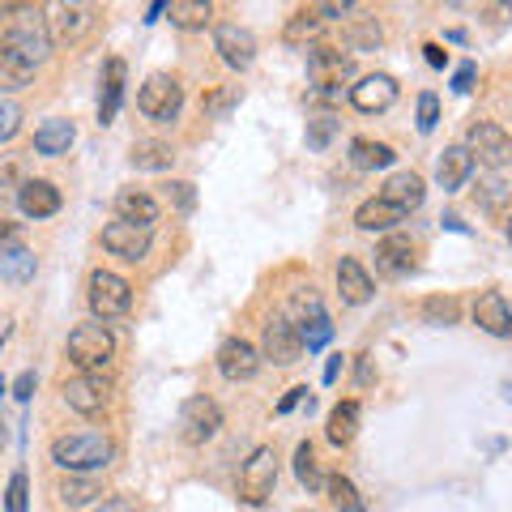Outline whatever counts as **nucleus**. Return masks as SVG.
I'll use <instances>...</instances> for the list:
<instances>
[{"label":"nucleus","instance_id":"1","mask_svg":"<svg viewBox=\"0 0 512 512\" xmlns=\"http://www.w3.org/2000/svg\"><path fill=\"white\" fill-rule=\"evenodd\" d=\"M52 26H47L43 9L35 5H5L0 9V47L18 52L30 64H43L52 56Z\"/></svg>","mask_w":512,"mask_h":512},{"label":"nucleus","instance_id":"2","mask_svg":"<svg viewBox=\"0 0 512 512\" xmlns=\"http://www.w3.org/2000/svg\"><path fill=\"white\" fill-rule=\"evenodd\" d=\"M111 457H116V444L107 436H94V431H82V436H60L52 444V461L69 474H86V470H107Z\"/></svg>","mask_w":512,"mask_h":512},{"label":"nucleus","instance_id":"3","mask_svg":"<svg viewBox=\"0 0 512 512\" xmlns=\"http://www.w3.org/2000/svg\"><path fill=\"white\" fill-rule=\"evenodd\" d=\"M69 359L77 363V372H86V376H99L103 367H111V359H116V338H111V329L103 320L77 325L69 333Z\"/></svg>","mask_w":512,"mask_h":512},{"label":"nucleus","instance_id":"4","mask_svg":"<svg viewBox=\"0 0 512 512\" xmlns=\"http://www.w3.org/2000/svg\"><path fill=\"white\" fill-rule=\"evenodd\" d=\"M274 487H278V457L269 444H261V448H252V457L244 461V470H239V500L265 504L269 495H274Z\"/></svg>","mask_w":512,"mask_h":512},{"label":"nucleus","instance_id":"5","mask_svg":"<svg viewBox=\"0 0 512 512\" xmlns=\"http://www.w3.org/2000/svg\"><path fill=\"white\" fill-rule=\"evenodd\" d=\"M350 77H355V56L338 52V47H325V43H316L308 52V82L320 94H338V86H346Z\"/></svg>","mask_w":512,"mask_h":512},{"label":"nucleus","instance_id":"6","mask_svg":"<svg viewBox=\"0 0 512 512\" xmlns=\"http://www.w3.org/2000/svg\"><path fill=\"white\" fill-rule=\"evenodd\" d=\"M86 299H90V312L99 320H116L133 308V286H128L120 274H111V269H94Z\"/></svg>","mask_w":512,"mask_h":512},{"label":"nucleus","instance_id":"7","mask_svg":"<svg viewBox=\"0 0 512 512\" xmlns=\"http://www.w3.org/2000/svg\"><path fill=\"white\" fill-rule=\"evenodd\" d=\"M137 107L146 111V116H150L154 124H171L175 116H180V107H184V86L175 82L171 73H154L150 82L141 86Z\"/></svg>","mask_w":512,"mask_h":512},{"label":"nucleus","instance_id":"8","mask_svg":"<svg viewBox=\"0 0 512 512\" xmlns=\"http://www.w3.org/2000/svg\"><path fill=\"white\" fill-rule=\"evenodd\" d=\"M466 150L474 163H483L491 171H500L512 163V137L504 133L500 124H491V120H478L470 124V133H466Z\"/></svg>","mask_w":512,"mask_h":512},{"label":"nucleus","instance_id":"9","mask_svg":"<svg viewBox=\"0 0 512 512\" xmlns=\"http://www.w3.org/2000/svg\"><path fill=\"white\" fill-rule=\"evenodd\" d=\"M218 427H222V410H218L214 397H205V393L188 397L184 410H180V436H184V444H205V440H214Z\"/></svg>","mask_w":512,"mask_h":512},{"label":"nucleus","instance_id":"10","mask_svg":"<svg viewBox=\"0 0 512 512\" xmlns=\"http://www.w3.org/2000/svg\"><path fill=\"white\" fill-rule=\"evenodd\" d=\"M150 244H154V231L150 227H137V222L116 218V222H107V227H103V248L111 256H120V261H133V265L146 261Z\"/></svg>","mask_w":512,"mask_h":512},{"label":"nucleus","instance_id":"11","mask_svg":"<svg viewBox=\"0 0 512 512\" xmlns=\"http://www.w3.org/2000/svg\"><path fill=\"white\" fill-rule=\"evenodd\" d=\"M64 402H69V410L77 414H86V419H94V414H103L107 402H111V393H107V380L103 376H86V372H77L73 380H64Z\"/></svg>","mask_w":512,"mask_h":512},{"label":"nucleus","instance_id":"12","mask_svg":"<svg viewBox=\"0 0 512 512\" xmlns=\"http://www.w3.org/2000/svg\"><path fill=\"white\" fill-rule=\"evenodd\" d=\"M261 355H265L269 363H278V367H291V363H299V355H303V342H299V329H295L286 316H274V320H269V325H265Z\"/></svg>","mask_w":512,"mask_h":512},{"label":"nucleus","instance_id":"13","mask_svg":"<svg viewBox=\"0 0 512 512\" xmlns=\"http://www.w3.org/2000/svg\"><path fill=\"white\" fill-rule=\"evenodd\" d=\"M350 103H355L363 116H380V111H389L397 103V82H393L389 73L363 77L359 86H350Z\"/></svg>","mask_w":512,"mask_h":512},{"label":"nucleus","instance_id":"14","mask_svg":"<svg viewBox=\"0 0 512 512\" xmlns=\"http://www.w3.org/2000/svg\"><path fill=\"white\" fill-rule=\"evenodd\" d=\"M214 47H218V56L231 64V69H248V64L256 60V39H252V30L244 26H235V22H222L214 30Z\"/></svg>","mask_w":512,"mask_h":512},{"label":"nucleus","instance_id":"15","mask_svg":"<svg viewBox=\"0 0 512 512\" xmlns=\"http://www.w3.org/2000/svg\"><path fill=\"white\" fill-rule=\"evenodd\" d=\"M256 367H261V350L244 338H227L218 346V372L227 380H252Z\"/></svg>","mask_w":512,"mask_h":512},{"label":"nucleus","instance_id":"16","mask_svg":"<svg viewBox=\"0 0 512 512\" xmlns=\"http://www.w3.org/2000/svg\"><path fill=\"white\" fill-rule=\"evenodd\" d=\"M427 197V188H423V175H414V171H397L384 180L380 188V201H389L397 214H410V210H419Z\"/></svg>","mask_w":512,"mask_h":512},{"label":"nucleus","instance_id":"17","mask_svg":"<svg viewBox=\"0 0 512 512\" xmlns=\"http://www.w3.org/2000/svg\"><path fill=\"white\" fill-rule=\"evenodd\" d=\"M474 320H478V329L483 333H491V338H512V308H508V299L500 291L478 295Z\"/></svg>","mask_w":512,"mask_h":512},{"label":"nucleus","instance_id":"18","mask_svg":"<svg viewBox=\"0 0 512 512\" xmlns=\"http://www.w3.org/2000/svg\"><path fill=\"white\" fill-rule=\"evenodd\" d=\"M372 274L355 261V256H342L338 261V295H342V303H350V308H359V303H367L372 299Z\"/></svg>","mask_w":512,"mask_h":512},{"label":"nucleus","instance_id":"19","mask_svg":"<svg viewBox=\"0 0 512 512\" xmlns=\"http://www.w3.org/2000/svg\"><path fill=\"white\" fill-rule=\"evenodd\" d=\"M18 205L26 218H52L60 210V188L52 180H26L18 188Z\"/></svg>","mask_w":512,"mask_h":512},{"label":"nucleus","instance_id":"20","mask_svg":"<svg viewBox=\"0 0 512 512\" xmlns=\"http://www.w3.org/2000/svg\"><path fill=\"white\" fill-rule=\"evenodd\" d=\"M124 77H128L124 60H120V56H111V60L103 64V90H99V124H111V120H116V111H120V103H124Z\"/></svg>","mask_w":512,"mask_h":512},{"label":"nucleus","instance_id":"21","mask_svg":"<svg viewBox=\"0 0 512 512\" xmlns=\"http://www.w3.org/2000/svg\"><path fill=\"white\" fill-rule=\"evenodd\" d=\"M470 171H474L470 150H466V146H448V150L440 154V163H436V180H440L444 192H457L461 184L470 180Z\"/></svg>","mask_w":512,"mask_h":512},{"label":"nucleus","instance_id":"22","mask_svg":"<svg viewBox=\"0 0 512 512\" xmlns=\"http://www.w3.org/2000/svg\"><path fill=\"white\" fill-rule=\"evenodd\" d=\"M47 26H52V39L73 43L94 26V9L90 5H56V18H47Z\"/></svg>","mask_w":512,"mask_h":512},{"label":"nucleus","instance_id":"23","mask_svg":"<svg viewBox=\"0 0 512 512\" xmlns=\"http://www.w3.org/2000/svg\"><path fill=\"white\" fill-rule=\"evenodd\" d=\"M73 137H77L73 120L52 116V120H43V124H39V133H35V150H39L43 158H60V154H69Z\"/></svg>","mask_w":512,"mask_h":512},{"label":"nucleus","instance_id":"24","mask_svg":"<svg viewBox=\"0 0 512 512\" xmlns=\"http://www.w3.org/2000/svg\"><path fill=\"white\" fill-rule=\"evenodd\" d=\"M116 214L124 222H137V227H154L158 222V201L150 197V192H141V188H124L116 197Z\"/></svg>","mask_w":512,"mask_h":512},{"label":"nucleus","instance_id":"25","mask_svg":"<svg viewBox=\"0 0 512 512\" xmlns=\"http://www.w3.org/2000/svg\"><path fill=\"white\" fill-rule=\"evenodd\" d=\"M376 265L384 269V274H393V278L410 274V269H414V244H410L406 235H389L376 248Z\"/></svg>","mask_w":512,"mask_h":512},{"label":"nucleus","instance_id":"26","mask_svg":"<svg viewBox=\"0 0 512 512\" xmlns=\"http://www.w3.org/2000/svg\"><path fill=\"white\" fill-rule=\"evenodd\" d=\"M402 218H406V214H397L389 201L372 197V201H363L359 210H355V227H359V231H393Z\"/></svg>","mask_w":512,"mask_h":512},{"label":"nucleus","instance_id":"27","mask_svg":"<svg viewBox=\"0 0 512 512\" xmlns=\"http://www.w3.org/2000/svg\"><path fill=\"white\" fill-rule=\"evenodd\" d=\"M393 146H384V141H372V137H355L350 141V163L359 171H376V167H389L393 163Z\"/></svg>","mask_w":512,"mask_h":512},{"label":"nucleus","instance_id":"28","mask_svg":"<svg viewBox=\"0 0 512 512\" xmlns=\"http://www.w3.org/2000/svg\"><path fill=\"white\" fill-rule=\"evenodd\" d=\"M359 419H363V410H359V402H338L333 406V414H329V440L333 444H350L359 436Z\"/></svg>","mask_w":512,"mask_h":512},{"label":"nucleus","instance_id":"29","mask_svg":"<svg viewBox=\"0 0 512 512\" xmlns=\"http://www.w3.org/2000/svg\"><path fill=\"white\" fill-rule=\"evenodd\" d=\"M94 495H103V487L94 483V478H86V474H69V478H60V487H56V500L64 508H86Z\"/></svg>","mask_w":512,"mask_h":512},{"label":"nucleus","instance_id":"30","mask_svg":"<svg viewBox=\"0 0 512 512\" xmlns=\"http://www.w3.org/2000/svg\"><path fill=\"white\" fill-rule=\"evenodd\" d=\"M167 13H171V22L180 30H201V26H210L214 5L210 0H171Z\"/></svg>","mask_w":512,"mask_h":512},{"label":"nucleus","instance_id":"31","mask_svg":"<svg viewBox=\"0 0 512 512\" xmlns=\"http://www.w3.org/2000/svg\"><path fill=\"white\" fill-rule=\"evenodd\" d=\"M30 82H35V64L9 52V47H0V90H22Z\"/></svg>","mask_w":512,"mask_h":512},{"label":"nucleus","instance_id":"32","mask_svg":"<svg viewBox=\"0 0 512 512\" xmlns=\"http://www.w3.org/2000/svg\"><path fill=\"white\" fill-rule=\"evenodd\" d=\"M175 163V150L167 141H137L133 146V167L137 171H167Z\"/></svg>","mask_w":512,"mask_h":512},{"label":"nucleus","instance_id":"33","mask_svg":"<svg viewBox=\"0 0 512 512\" xmlns=\"http://www.w3.org/2000/svg\"><path fill=\"white\" fill-rule=\"evenodd\" d=\"M0 278L13 282V286H26L30 278H35V252H30V248L9 252L5 261H0Z\"/></svg>","mask_w":512,"mask_h":512},{"label":"nucleus","instance_id":"34","mask_svg":"<svg viewBox=\"0 0 512 512\" xmlns=\"http://www.w3.org/2000/svg\"><path fill=\"white\" fill-rule=\"evenodd\" d=\"M325 491H329V500H333V508H338V512H363V500H359V491H355L350 478H342V474L325 478Z\"/></svg>","mask_w":512,"mask_h":512},{"label":"nucleus","instance_id":"35","mask_svg":"<svg viewBox=\"0 0 512 512\" xmlns=\"http://www.w3.org/2000/svg\"><path fill=\"white\" fill-rule=\"evenodd\" d=\"M457 316H461V303L453 295L423 299V320H427V325H457Z\"/></svg>","mask_w":512,"mask_h":512},{"label":"nucleus","instance_id":"36","mask_svg":"<svg viewBox=\"0 0 512 512\" xmlns=\"http://www.w3.org/2000/svg\"><path fill=\"white\" fill-rule=\"evenodd\" d=\"M295 478L308 491H316V487H325V478H320V466H316V448L312 444H299L295 448Z\"/></svg>","mask_w":512,"mask_h":512},{"label":"nucleus","instance_id":"37","mask_svg":"<svg viewBox=\"0 0 512 512\" xmlns=\"http://www.w3.org/2000/svg\"><path fill=\"white\" fill-rule=\"evenodd\" d=\"M380 26H376V18H367V22H350L346 26V43L355 47V52H372V47H380Z\"/></svg>","mask_w":512,"mask_h":512},{"label":"nucleus","instance_id":"38","mask_svg":"<svg viewBox=\"0 0 512 512\" xmlns=\"http://www.w3.org/2000/svg\"><path fill=\"white\" fill-rule=\"evenodd\" d=\"M329 338H333L329 316H316V320H308V325H299V342H303V350H325Z\"/></svg>","mask_w":512,"mask_h":512},{"label":"nucleus","instance_id":"39","mask_svg":"<svg viewBox=\"0 0 512 512\" xmlns=\"http://www.w3.org/2000/svg\"><path fill=\"white\" fill-rule=\"evenodd\" d=\"M316 30H320V18L312 9H303L286 22V43H308V39H316Z\"/></svg>","mask_w":512,"mask_h":512},{"label":"nucleus","instance_id":"40","mask_svg":"<svg viewBox=\"0 0 512 512\" xmlns=\"http://www.w3.org/2000/svg\"><path fill=\"white\" fill-rule=\"evenodd\" d=\"M333 133H338V120H333L329 111H320V116L308 120V146L312 150H325L329 141H333Z\"/></svg>","mask_w":512,"mask_h":512},{"label":"nucleus","instance_id":"41","mask_svg":"<svg viewBox=\"0 0 512 512\" xmlns=\"http://www.w3.org/2000/svg\"><path fill=\"white\" fill-rule=\"evenodd\" d=\"M235 103H239V86H222V90H214V94H205V116L222 120Z\"/></svg>","mask_w":512,"mask_h":512},{"label":"nucleus","instance_id":"42","mask_svg":"<svg viewBox=\"0 0 512 512\" xmlns=\"http://www.w3.org/2000/svg\"><path fill=\"white\" fill-rule=\"evenodd\" d=\"M26 491H30V483H26V474L18 470V474L9 478V487H5V512H26V508H30Z\"/></svg>","mask_w":512,"mask_h":512},{"label":"nucleus","instance_id":"43","mask_svg":"<svg viewBox=\"0 0 512 512\" xmlns=\"http://www.w3.org/2000/svg\"><path fill=\"white\" fill-rule=\"evenodd\" d=\"M18 128H22V107L0 99V146H5L9 137H18Z\"/></svg>","mask_w":512,"mask_h":512},{"label":"nucleus","instance_id":"44","mask_svg":"<svg viewBox=\"0 0 512 512\" xmlns=\"http://www.w3.org/2000/svg\"><path fill=\"white\" fill-rule=\"evenodd\" d=\"M291 312H295V320H291V325H308V320H316V316H325V308H320V299H316L312 291H303V295H295V303H291Z\"/></svg>","mask_w":512,"mask_h":512},{"label":"nucleus","instance_id":"45","mask_svg":"<svg viewBox=\"0 0 512 512\" xmlns=\"http://www.w3.org/2000/svg\"><path fill=\"white\" fill-rule=\"evenodd\" d=\"M436 120H440V99H436V94H419V128H423V133H431Z\"/></svg>","mask_w":512,"mask_h":512},{"label":"nucleus","instance_id":"46","mask_svg":"<svg viewBox=\"0 0 512 512\" xmlns=\"http://www.w3.org/2000/svg\"><path fill=\"white\" fill-rule=\"evenodd\" d=\"M18 248H26V239H22V231L13 227V222H0V261H5L9 252H18Z\"/></svg>","mask_w":512,"mask_h":512},{"label":"nucleus","instance_id":"47","mask_svg":"<svg viewBox=\"0 0 512 512\" xmlns=\"http://www.w3.org/2000/svg\"><path fill=\"white\" fill-rule=\"evenodd\" d=\"M474 77H478L474 64H461L457 77H453V90H457V94H470V90H474Z\"/></svg>","mask_w":512,"mask_h":512},{"label":"nucleus","instance_id":"48","mask_svg":"<svg viewBox=\"0 0 512 512\" xmlns=\"http://www.w3.org/2000/svg\"><path fill=\"white\" fill-rule=\"evenodd\" d=\"M13 397H18V402H30V397H35V372L18 376V384H13Z\"/></svg>","mask_w":512,"mask_h":512},{"label":"nucleus","instance_id":"49","mask_svg":"<svg viewBox=\"0 0 512 512\" xmlns=\"http://www.w3.org/2000/svg\"><path fill=\"white\" fill-rule=\"evenodd\" d=\"M94 512H137V504H133V500H124V495H116V500H103Z\"/></svg>","mask_w":512,"mask_h":512},{"label":"nucleus","instance_id":"50","mask_svg":"<svg viewBox=\"0 0 512 512\" xmlns=\"http://www.w3.org/2000/svg\"><path fill=\"white\" fill-rule=\"evenodd\" d=\"M423 52H427V64H431V69H444V64H448V52H444L440 43H427Z\"/></svg>","mask_w":512,"mask_h":512},{"label":"nucleus","instance_id":"51","mask_svg":"<svg viewBox=\"0 0 512 512\" xmlns=\"http://www.w3.org/2000/svg\"><path fill=\"white\" fill-rule=\"evenodd\" d=\"M171 192H175V205H180V210H192V184H171Z\"/></svg>","mask_w":512,"mask_h":512},{"label":"nucleus","instance_id":"52","mask_svg":"<svg viewBox=\"0 0 512 512\" xmlns=\"http://www.w3.org/2000/svg\"><path fill=\"white\" fill-rule=\"evenodd\" d=\"M303 397H308V389H291V393H286L282 402H278V410H282V414H286V410H295V406L303 402Z\"/></svg>","mask_w":512,"mask_h":512},{"label":"nucleus","instance_id":"53","mask_svg":"<svg viewBox=\"0 0 512 512\" xmlns=\"http://www.w3.org/2000/svg\"><path fill=\"white\" fill-rule=\"evenodd\" d=\"M312 13H320V18H342V13H350V5L342 0V5H316Z\"/></svg>","mask_w":512,"mask_h":512},{"label":"nucleus","instance_id":"54","mask_svg":"<svg viewBox=\"0 0 512 512\" xmlns=\"http://www.w3.org/2000/svg\"><path fill=\"white\" fill-rule=\"evenodd\" d=\"M338 372H342V355H333V359L325 363V384H333V380H338Z\"/></svg>","mask_w":512,"mask_h":512},{"label":"nucleus","instance_id":"55","mask_svg":"<svg viewBox=\"0 0 512 512\" xmlns=\"http://www.w3.org/2000/svg\"><path fill=\"white\" fill-rule=\"evenodd\" d=\"M372 355H363V363H359V384H372Z\"/></svg>","mask_w":512,"mask_h":512},{"label":"nucleus","instance_id":"56","mask_svg":"<svg viewBox=\"0 0 512 512\" xmlns=\"http://www.w3.org/2000/svg\"><path fill=\"white\" fill-rule=\"evenodd\" d=\"M504 235H508V244H512V214H508V222H504Z\"/></svg>","mask_w":512,"mask_h":512},{"label":"nucleus","instance_id":"57","mask_svg":"<svg viewBox=\"0 0 512 512\" xmlns=\"http://www.w3.org/2000/svg\"><path fill=\"white\" fill-rule=\"evenodd\" d=\"M504 397H508V402H512V380H508V384H504Z\"/></svg>","mask_w":512,"mask_h":512},{"label":"nucleus","instance_id":"58","mask_svg":"<svg viewBox=\"0 0 512 512\" xmlns=\"http://www.w3.org/2000/svg\"><path fill=\"white\" fill-rule=\"evenodd\" d=\"M0 444H5V427H0Z\"/></svg>","mask_w":512,"mask_h":512},{"label":"nucleus","instance_id":"59","mask_svg":"<svg viewBox=\"0 0 512 512\" xmlns=\"http://www.w3.org/2000/svg\"><path fill=\"white\" fill-rule=\"evenodd\" d=\"M0 338H5V325H0Z\"/></svg>","mask_w":512,"mask_h":512},{"label":"nucleus","instance_id":"60","mask_svg":"<svg viewBox=\"0 0 512 512\" xmlns=\"http://www.w3.org/2000/svg\"><path fill=\"white\" fill-rule=\"evenodd\" d=\"M0 393H5V384H0Z\"/></svg>","mask_w":512,"mask_h":512}]
</instances>
